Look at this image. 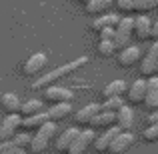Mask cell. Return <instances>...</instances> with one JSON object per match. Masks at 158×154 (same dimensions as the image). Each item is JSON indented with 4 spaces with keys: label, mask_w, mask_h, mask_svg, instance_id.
<instances>
[{
    "label": "cell",
    "mask_w": 158,
    "mask_h": 154,
    "mask_svg": "<svg viewBox=\"0 0 158 154\" xmlns=\"http://www.w3.org/2000/svg\"><path fill=\"white\" fill-rule=\"evenodd\" d=\"M86 62H88V56H78L76 60L66 62V64L58 66V68L50 70V72L42 74L40 78H36V80L32 82V90H44V88H48V86L54 84V82H58V80H62V78H66L68 74H72V72H76V70H80L82 66L86 64Z\"/></svg>",
    "instance_id": "obj_1"
},
{
    "label": "cell",
    "mask_w": 158,
    "mask_h": 154,
    "mask_svg": "<svg viewBox=\"0 0 158 154\" xmlns=\"http://www.w3.org/2000/svg\"><path fill=\"white\" fill-rule=\"evenodd\" d=\"M54 134H56V122L46 120V122L32 134L30 146H28V154H46L48 148H50V142H52Z\"/></svg>",
    "instance_id": "obj_2"
},
{
    "label": "cell",
    "mask_w": 158,
    "mask_h": 154,
    "mask_svg": "<svg viewBox=\"0 0 158 154\" xmlns=\"http://www.w3.org/2000/svg\"><path fill=\"white\" fill-rule=\"evenodd\" d=\"M132 30H134V18H130V16H124V18H120V22L116 24V34H114L116 50H122V48L128 46Z\"/></svg>",
    "instance_id": "obj_3"
},
{
    "label": "cell",
    "mask_w": 158,
    "mask_h": 154,
    "mask_svg": "<svg viewBox=\"0 0 158 154\" xmlns=\"http://www.w3.org/2000/svg\"><path fill=\"white\" fill-rule=\"evenodd\" d=\"M134 142H136V136L132 134V130H120L110 142V148H108L106 154H126L134 146Z\"/></svg>",
    "instance_id": "obj_4"
},
{
    "label": "cell",
    "mask_w": 158,
    "mask_h": 154,
    "mask_svg": "<svg viewBox=\"0 0 158 154\" xmlns=\"http://www.w3.org/2000/svg\"><path fill=\"white\" fill-rule=\"evenodd\" d=\"M94 140H96V130H94V128L88 126V128H84V130L80 128V134H78V138L72 142L68 154H86L92 148Z\"/></svg>",
    "instance_id": "obj_5"
},
{
    "label": "cell",
    "mask_w": 158,
    "mask_h": 154,
    "mask_svg": "<svg viewBox=\"0 0 158 154\" xmlns=\"http://www.w3.org/2000/svg\"><path fill=\"white\" fill-rule=\"evenodd\" d=\"M22 128V114H6L0 122V142L10 140Z\"/></svg>",
    "instance_id": "obj_6"
},
{
    "label": "cell",
    "mask_w": 158,
    "mask_h": 154,
    "mask_svg": "<svg viewBox=\"0 0 158 154\" xmlns=\"http://www.w3.org/2000/svg\"><path fill=\"white\" fill-rule=\"evenodd\" d=\"M156 72H158V40H154V44L148 48L146 56L140 60V76L150 78L156 76Z\"/></svg>",
    "instance_id": "obj_7"
},
{
    "label": "cell",
    "mask_w": 158,
    "mask_h": 154,
    "mask_svg": "<svg viewBox=\"0 0 158 154\" xmlns=\"http://www.w3.org/2000/svg\"><path fill=\"white\" fill-rule=\"evenodd\" d=\"M44 100L50 104H60V102H72L74 100V92L66 86H58L50 84L48 88H44Z\"/></svg>",
    "instance_id": "obj_8"
},
{
    "label": "cell",
    "mask_w": 158,
    "mask_h": 154,
    "mask_svg": "<svg viewBox=\"0 0 158 154\" xmlns=\"http://www.w3.org/2000/svg\"><path fill=\"white\" fill-rule=\"evenodd\" d=\"M144 98H146V80L144 78H138L134 80L126 90V102L130 106H136V104H144Z\"/></svg>",
    "instance_id": "obj_9"
},
{
    "label": "cell",
    "mask_w": 158,
    "mask_h": 154,
    "mask_svg": "<svg viewBox=\"0 0 158 154\" xmlns=\"http://www.w3.org/2000/svg\"><path fill=\"white\" fill-rule=\"evenodd\" d=\"M100 110H102V106L98 102H90V104H86V106H82L80 110L74 112V122H76V126H90V122L94 120V116Z\"/></svg>",
    "instance_id": "obj_10"
},
{
    "label": "cell",
    "mask_w": 158,
    "mask_h": 154,
    "mask_svg": "<svg viewBox=\"0 0 158 154\" xmlns=\"http://www.w3.org/2000/svg\"><path fill=\"white\" fill-rule=\"evenodd\" d=\"M78 134H80V128H66V130L52 142L54 144V152H58V154H68L70 146H72V142L78 138Z\"/></svg>",
    "instance_id": "obj_11"
},
{
    "label": "cell",
    "mask_w": 158,
    "mask_h": 154,
    "mask_svg": "<svg viewBox=\"0 0 158 154\" xmlns=\"http://www.w3.org/2000/svg\"><path fill=\"white\" fill-rule=\"evenodd\" d=\"M118 132H120L118 126H112V128H108V130H102L100 134H96V140H94V144H92L94 154H106L108 148H110V142L114 140V136L118 134Z\"/></svg>",
    "instance_id": "obj_12"
},
{
    "label": "cell",
    "mask_w": 158,
    "mask_h": 154,
    "mask_svg": "<svg viewBox=\"0 0 158 154\" xmlns=\"http://www.w3.org/2000/svg\"><path fill=\"white\" fill-rule=\"evenodd\" d=\"M46 62H48V56L44 52H34L26 62H24L22 72L26 74V76H34V74H38L40 70L46 66Z\"/></svg>",
    "instance_id": "obj_13"
},
{
    "label": "cell",
    "mask_w": 158,
    "mask_h": 154,
    "mask_svg": "<svg viewBox=\"0 0 158 154\" xmlns=\"http://www.w3.org/2000/svg\"><path fill=\"white\" fill-rule=\"evenodd\" d=\"M150 32H152V20L148 18L146 14H140L138 18H134V30L132 34L136 36V40H148L150 38Z\"/></svg>",
    "instance_id": "obj_14"
},
{
    "label": "cell",
    "mask_w": 158,
    "mask_h": 154,
    "mask_svg": "<svg viewBox=\"0 0 158 154\" xmlns=\"http://www.w3.org/2000/svg\"><path fill=\"white\" fill-rule=\"evenodd\" d=\"M72 104L70 102H60V104H50V108L46 110L48 120L52 122H60V120H66L70 114H72Z\"/></svg>",
    "instance_id": "obj_15"
},
{
    "label": "cell",
    "mask_w": 158,
    "mask_h": 154,
    "mask_svg": "<svg viewBox=\"0 0 158 154\" xmlns=\"http://www.w3.org/2000/svg\"><path fill=\"white\" fill-rule=\"evenodd\" d=\"M144 106L148 110H158V76H150L146 80V98H144Z\"/></svg>",
    "instance_id": "obj_16"
},
{
    "label": "cell",
    "mask_w": 158,
    "mask_h": 154,
    "mask_svg": "<svg viewBox=\"0 0 158 154\" xmlns=\"http://www.w3.org/2000/svg\"><path fill=\"white\" fill-rule=\"evenodd\" d=\"M114 124H116V112H104V110H100L96 116H94V120L90 122V128H94L96 132H102V130L112 128Z\"/></svg>",
    "instance_id": "obj_17"
},
{
    "label": "cell",
    "mask_w": 158,
    "mask_h": 154,
    "mask_svg": "<svg viewBox=\"0 0 158 154\" xmlns=\"http://www.w3.org/2000/svg\"><path fill=\"white\" fill-rule=\"evenodd\" d=\"M140 58H142V52H140L138 46H126L122 48L118 54V62L122 68H130V66H134L136 62H140Z\"/></svg>",
    "instance_id": "obj_18"
},
{
    "label": "cell",
    "mask_w": 158,
    "mask_h": 154,
    "mask_svg": "<svg viewBox=\"0 0 158 154\" xmlns=\"http://www.w3.org/2000/svg\"><path fill=\"white\" fill-rule=\"evenodd\" d=\"M116 126L120 130H132V126H134V110L130 108V104H124L116 112Z\"/></svg>",
    "instance_id": "obj_19"
},
{
    "label": "cell",
    "mask_w": 158,
    "mask_h": 154,
    "mask_svg": "<svg viewBox=\"0 0 158 154\" xmlns=\"http://www.w3.org/2000/svg\"><path fill=\"white\" fill-rule=\"evenodd\" d=\"M0 106L6 114H20V108H22V102L16 96L14 92H4L2 98H0Z\"/></svg>",
    "instance_id": "obj_20"
},
{
    "label": "cell",
    "mask_w": 158,
    "mask_h": 154,
    "mask_svg": "<svg viewBox=\"0 0 158 154\" xmlns=\"http://www.w3.org/2000/svg\"><path fill=\"white\" fill-rule=\"evenodd\" d=\"M46 120H48L46 110H44V112H38V114H32V116H22V130L36 132L44 122H46Z\"/></svg>",
    "instance_id": "obj_21"
},
{
    "label": "cell",
    "mask_w": 158,
    "mask_h": 154,
    "mask_svg": "<svg viewBox=\"0 0 158 154\" xmlns=\"http://www.w3.org/2000/svg\"><path fill=\"white\" fill-rule=\"evenodd\" d=\"M126 90H128V84L124 80H112L104 86L102 94H104V98H114V96H124Z\"/></svg>",
    "instance_id": "obj_22"
},
{
    "label": "cell",
    "mask_w": 158,
    "mask_h": 154,
    "mask_svg": "<svg viewBox=\"0 0 158 154\" xmlns=\"http://www.w3.org/2000/svg\"><path fill=\"white\" fill-rule=\"evenodd\" d=\"M112 4H114V0H90V2H86V12L94 16H100L110 10Z\"/></svg>",
    "instance_id": "obj_23"
},
{
    "label": "cell",
    "mask_w": 158,
    "mask_h": 154,
    "mask_svg": "<svg viewBox=\"0 0 158 154\" xmlns=\"http://www.w3.org/2000/svg\"><path fill=\"white\" fill-rule=\"evenodd\" d=\"M120 18L122 16H118V14H100V16H96L94 18V22H92V28L94 30H102V28H116V24L120 22Z\"/></svg>",
    "instance_id": "obj_24"
},
{
    "label": "cell",
    "mask_w": 158,
    "mask_h": 154,
    "mask_svg": "<svg viewBox=\"0 0 158 154\" xmlns=\"http://www.w3.org/2000/svg\"><path fill=\"white\" fill-rule=\"evenodd\" d=\"M38 112H44V104L38 98H30V100L22 102V108H20V114L22 116H32L38 114Z\"/></svg>",
    "instance_id": "obj_25"
},
{
    "label": "cell",
    "mask_w": 158,
    "mask_h": 154,
    "mask_svg": "<svg viewBox=\"0 0 158 154\" xmlns=\"http://www.w3.org/2000/svg\"><path fill=\"white\" fill-rule=\"evenodd\" d=\"M124 104H126V102H124L122 96H114V98H104V102H102L100 106H102L104 112H118Z\"/></svg>",
    "instance_id": "obj_26"
},
{
    "label": "cell",
    "mask_w": 158,
    "mask_h": 154,
    "mask_svg": "<svg viewBox=\"0 0 158 154\" xmlns=\"http://www.w3.org/2000/svg\"><path fill=\"white\" fill-rule=\"evenodd\" d=\"M142 140L146 144H156L158 142V122H150V126L142 132Z\"/></svg>",
    "instance_id": "obj_27"
},
{
    "label": "cell",
    "mask_w": 158,
    "mask_h": 154,
    "mask_svg": "<svg viewBox=\"0 0 158 154\" xmlns=\"http://www.w3.org/2000/svg\"><path fill=\"white\" fill-rule=\"evenodd\" d=\"M156 6H158V0H134V8L140 14H146V12L154 10Z\"/></svg>",
    "instance_id": "obj_28"
},
{
    "label": "cell",
    "mask_w": 158,
    "mask_h": 154,
    "mask_svg": "<svg viewBox=\"0 0 158 154\" xmlns=\"http://www.w3.org/2000/svg\"><path fill=\"white\" fill-rule=\"evenodd\" d=\"M114 52H116L114 40H100V42H98V54H100V56L108 58V56H112Z\"/></svg>",
    "instance_id": "obj_29"
},
{
    "label": "cell",
    "mask_w": 158,
    "mask_h": 154,
    "mask_svg": "<svg viewBox=\"0 0 158 154\" xmlns=\"http://www.w3.org/2000/svg\"><path fill=\"white\" fill-rule=\"evenodd\" d=\"M116 8L122 14H130V12H136L134 8V0H116Z\"/></svg>",
    "instance_id": "obj_30"
},
{
    "label": "cell",
    "mask_w": 158,
    "mask_h": 154,
    "mask_svg": "<svg viewBox=\"0 0 158 154\" xmlns=\"http://www.w3.org/2000/svg\"><path fill=\"white\" fill-rule=\"evenodd\" d=\"M98 34H100V40H114V34H116V28H102V30H98Z\"/></svg>",
    "instance_id": "obj_31"
},
{
    "label": "cell",
    "mask_w": 158,
    "mask_h": 154,
    "mask_svg": "<svg viewBox=\"0 0 158 154\" xmlns=\"http://www.w3.org/2000/svg\"><path fill=\"white\" fill-rule=\"evenodd\" d=\"M0 154H28L22 148H10V150H0Z\"/></svg>",
    "instance_id": "obj_32"
},
{
    "label": "cell",
    "mask_w": 158,
    "mask_h": 154,
    "mask_svg": "<svg viewBox=\"0 0 158 154\" xmlns=\"http://www.w3.org/2000/svg\"><path fill=\"white\" fill-rule=\"evenodd\" d=\"M150 38L158 40V20H154V22H152V32H150Z\"/></svg>",
    "instance_id": "obj_33"
},
{
    "label": "cell",
    "mask_w": 158,
    "mask_h": 154,
    "mask_svg": "<svg viewBox=\"0 0 158 154\" xmlns=\"http://www.w3.org/2000/svg\"><path fill=\"white\" fill-rule=\"evenodd\" d=\"M148 122H158V110H152L148 116Z\"/></svg>",
    "instance_id": "obj_34"
},
{
    "label": "cell",
    "mask_w": 158,
    "mask_h": 154,
    "mask_svg": "<svg viewBox=\"0 0 158 154\" xmlns=\"http://www.w3.org/2000/svg\"><path fill=\"white\" fill-rule=\"evenodd\" d=\"M78 2H82V4H86V2H90V0H78Z\"/></svg>",
    "instance_id": "obj_35"
},
{
    "label": "cell",
    "mask_w": 158,
    "mask_h": 154,
    "mask_svg": "<svg viewBox=\"0 0 158 154\" xmlns=\"http://www.w3.org/2000/svg\"><path fill=\"white\" fill-rule=\"evenodd\" d=\"M46 154H48V152H46ZM50 154H58V152H50Z\"/></svg>",
    "instance_id": "obj_36"
}]
</instances>
